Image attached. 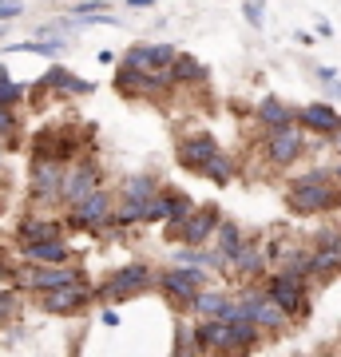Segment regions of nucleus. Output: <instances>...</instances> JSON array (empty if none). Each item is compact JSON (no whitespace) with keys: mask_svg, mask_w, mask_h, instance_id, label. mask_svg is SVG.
Returning <instances> with one entry per match:
<instances>
[{"mask_svg":"<svg viewBox=\"0 0 341 357\" xmlns=\"http://www.w3.org/2000/svg\"><path fill=\"white\" fill-rule=\"evenodd\" d=\"M286 206H290L294 215H329V211H338L341 206V191L338 183L329 178V171H305L290 183V191H286Z\"/></svg>","mask_w":341,"mask_h":357,"instance_id":"obj_1","label":"nucleus"},{"mask_svg":"<svg viewBox=\"0 0 341 357\" xmlns=\"http://www.w3.org/2000/svg\"><path fill=\"white\" fill-rule=\"evenodd\" d=\"M202 286H206L202 266H187V262H179V266H171V270L159 274V290H163V298L175 310H190V306H195V298H199Z\"/></svg>","mask_w":341,"mask_h":357,"instance_id":"obj_2","label":"nucleus"},{"mask_svg":"<svg viewBox=\"0 0 341 357\" xmlns=\"http://www.w3.org/2000/svg\"><path fill=\"white\" fill-rule=\"evenodd\" d=\"M305 282H310L305 274H294V270L278 266V274H270V282H266V294H270L294 321H302L305 314H310V290H305Z\"/></svg>","mask_w":341,"mask_h":357,"instance_id":"obj_3","label":"nucleus"},{"mask_svg":"<svg viewBox=\"0 0 341 357\" xmlns=\"http://www.w3.org/2000/svg\"><path fill=\"white\" fill-rule=\"evenodd\" d=\"M16 282L32 294H44V290H56V286L84 282V270L72 266V262H28V270H16Z\"/></svg>","mask_w":341,"mask_h":357,"instance_id":"obj_4","label":"nucleus"},{"mask_svg":"<svg viewBox=\"0 0 341 357\" xmlns=\"http://www.w3.org/2000/svg\"><path fill=\"white\" fill-rule=\"evenodd\" d=\"M262 151L274 167H290L305 155V135H302V123H282V128H266V139H262Z\"/></svg>","mask_w":341,"mask_h":357,"instance_id":"obj_5","label":"nucleus"},{"mask_svg":"<svg viewBox=\"0 0 341 357\" xmlns=\"http://www.w3.org/2000/svg\"><path fill=\"white\" fill-rule=\"evenodd\" d=\"M151 282H155V274L143 262H135V266H123V270H115V274H107V282L96 290V298H103V302H127V298H139L143 290H151Z\"/></svg>","mask_w":341,"mask_h":357,"instance_id":"obj_6","label":"nucleus"},{"mask_svg":"<svg viewBox=\"0 0 341 357\" xmlns=\"http://www.w3.org/2000/svg\"><path fill=\"white\" fill-rule=\"evenodd\" d=\"M63 175H68V163L48 159V155H32V167H28V191H32V199L56 203L63 191Z\"/></svg>","mask_w":341,"mask_h":357,"instance_id":"obj_7","label":"nucleus"},{"mask_svg":"<svg viewBox=\"0 0 341 357\" xmlns=\"http://www.w3.org/2000/svg\"><path fill=\"white\" fill-rule=\"evenodd\" d=\"M112 195L103 191H91L88 199H79V203H72V211H68V227L76 230H91V234H100L103 227H112Z\"/></svg>","mask_w":341,"mask_h":357,"instance_id":"obj_8","label":"nucleus"},{"mask_svg":"<svg viewBox=\"0 0 341 357\" xmlns=\"http://www.w3.org/2000/svg\"><path fill=\"white\" fill-rule=\"evenodd\" d=\"M238 302H242V310H246V318L262 326V333H282V330H286V326L294 321L290 314H286V310H282V306H278V302H274V298H270L266 290H250V294H242Z\"/></svg>","mask_w":341,"mask_h":357,"instance_id":"obj_9","label":"nucleus"},{"mask_svg":"<svg viewBox=\"0 0 341 357\" xmlns=\"http://www.w3.org/2000/svg\"><path fill=\"white\" fill-rule=\"evenodd\" d=\"M91 298H96V290L88 282H72V286H56V290L40 294V310L44 314H79Z\"/></svg>","mask_w":341,"mask_h":357,"instance_id":"obj_10","label":"nucleus"},{"mask_svg":"<svg viewBox=\"0 0 341 357\" xmlns=\"http://www.w3.org/2000/svg\"><path fill=\"white\" fill-rule=\"evenodd\" d=\"M218 222H222V211H218V203L195 206V211H190V218L183 222V230H179V243H187V246H206L211 238H215Z\"/></svg>","mask_w":341,"mask_h":357,"instance_id":"obj_11","label":"nucleus"},{"mask_svg":"<svg viewBox=\"0 0 341 357\" xmlns=\"http://www.w3.org/2000/svg\"><path fill=\"white\" fill-rule=\"evenodd\" d=\"M91 191H100V167L88 163V159H79V163H72L68 167V175H63L60 199L72 206V203H79V199H88Z\"/></svg>","mask_w":341,"mask_h":357,"instance_id":"obj_12","label":"nucleus"},{"mask_svg":"<svg viewBox=\"0 0 341 357\" xmlns=\"http://www.w3.org/2000/svg\"><path fill=\"white\" fill-rule=\"evenodd\" d=\"M341 274V230L317 234L314 258H310V278H333Z\"/></svg>","mask_w":341,"mask_h":357,"instance_id":"obj_13","label":"nucleus"},{"mask_svg":"<svg viewBox=\"0 0 341 357\" xmlns=\"http://www.w3.org/2000/svg\"><path fill=\"white\" fill-rule=\"evenodd\" d=\"M218 151H222V147H218V139L211 135V131H195V135H187V139L179 143V167H187V171H202V167L211 163Z\"/></svg>","mask_w":341,"mask_h":357,"instance_id":"obj_14","label":"nucleus"},{"mask_svg":"<svg viewBox=\"0 0 341 357\" xmlns=\"http://www.w3.org/2000/svg\"><path fill=\"white\" fill-rule=\"evenodd\" d=\"M79 151V143L72 135H63L60 128H44L32 135V155H48V159H60V163H72Z\"/></svg>","mask_w":341,"mask_h":357,"instance_id":"obj_15","label":"nucleus"},{"mask_svg":"<svg viewBox=\"0 0 341 357\" xmlns=\"http://www.w3.org/2000/svg\"><path fill=\"white\" fill-rule=\"evenodd\" d=\"M175 56H179V48H171V44H131V48L123 52V64L155 72V68H171Z\"/></svg>","mask_w":341,"mask_h":357,"instance_id":"obj_16","label":"nucleus"},{"mask_svg":"<svg viewBox=\"0 0 341 357\" xmlns=\"http://www.w3.org/2000/svg\"><path fill=\"white\" fill-rule=\"evenodd\" d=\"M298 123L314 135H338L341 131V112L333 103H305L298 107Z\"/></svg>","mask_w":341,"mask_h":357,"instance_id":"obj_17","label":"nucleus"},{"mask_svg":"<svg viewBox=\"0 0 341 357\" xmlns=\"http://www.w3.org/2000/svg\"><path fill=\"white\" fill-rule=\"evenodd\" d=\"M195 342H199V354H230V321L202 318L195 326Z\"/></svg>","mask_w":341,"mask_h":357,"instance_id":"obj_18","label":"nucleus"},{"mask_svg":"<svg viewBox=\"0 0 341 357\" xmlns=\"http://www.w3.org/2000/svg\"><path fill=\"white\" fill-rule=\"evenodd\" d=\"M40 88L60 91V96H91V91H96V84H91V79L72 76V72H68L63 64H56V68H48V72H44V79H40Z\"/></svg>","mask_w":341,"mask_h":357,"instance_id":"obj_19","label":"nucleus"},{"mask_svg":"<svg viewBox=\"0 0 341 357\" xmlns=\"http://www.w3.org/2000/svg\"><path fill=\"white\" fill-rule=\"evenodd\" d=\"M28 262H72V246L63 238H44V243H16Z\"/></svg>","mask_w":341,"mask_h":357,"instance_id":"obj_20","label":"nucleus"},{"mask_svg":"<svg viewBox=\"0 0 341 357\" xmlns=\"http://www.w3.org/2000/svg\"><path fill=\"white\" fill-rule=\"evenodd\" d=\"M44 238H63V227L56 218H20L16 222V243H44Z\"/></svg>","mask_w":341,"mask_h":357,"instance_id":"obj_21","label":"nucleus"},{"mask_svg":"<svg viewBox=\"0 0 341 357\" xmlns=\"http://www.w3.org/2000/svg\"><path fill=\"white\" fill-rule=\"evenodd\" d=\"M266 262H270V255H266L262 243H242L238 250H234V258H230V270H238V274H262Z\"/></svg>","mask_w":341,"mask_h":357,"instance_id":"obj_22","label":"nucleus"},{"mask_svg":"<svg viewBox=\"0 0 341 357\" xmlns=\"http://www.w3.org/2000/svg\"><path fill=\"white\" fill-rule=\"evenodd\" d=\"M167 195V234L171 238H179V230H183V222L190 218V211H195V199L183 191H163Z\"/></svg>","mask_w":341,"mask_h":357,"instance_id":"obj_23","label":"nucleus"},{"mask_svg":"<svg viewBox=\"0 0 341 357\" xmlns=\"http://www.w3.org/2000/svg\"><path fill=\"white\" fill-rule=\"evenodd\" d=\"M258 342H262V326L258 321H250V318L230 321V354H250Z\"/></svg>","mask_w":341,"mask_h":357,"instance_id":"obj_24","label":"nucleus"},{"mask_svg":"<svg viewBox=\"0 0 341 357\" xmlns=\"http://www.w3.org/2000/svg\"><path fill=\"white\" fill-rule=\"evenodd\" d=\"M258 123H266V128H282V123H298V112H294L290 103L274 100V96H266L262 103H258Z\"/></svg>","mask_w":341,"mask_h":357,"instance_id":"obj_25","label":"nucleus"},{"mask_svg":"<svg viewBox=\"0 0 341 357\" xmlns=\"http://www.w3.org/2000/svg\"><path fill=\"white\" fill-rule=\"evenodd\" d=\"M163 187H159V178L155 175H131L123 178V187H119V195H123L127 203H147L151 195H159Z\"/></svg>","mask_w":341,"mask_h":357,"instance_id":"obj_26","label":"nucleus"},{"mask_svg":"<svg viewBox=\"0 0 341 357\" xmlns=\"http://www.w3.org/2000/svg\"><path fill=\"white\" fill-rule=\"evenodd\" d=\"M171 76H175V84H206V64H199L195 56H187V52H179L175 64H171Z\"/></svg>","mask_w":341,"mask_h":357,"instance_id":"obj_27","label":"nucleus"},{"mask_svg":"<svg viewBox=\"0 0 341 357\" xmlns=\"http://www.w3.org/2000/svg\"><path fill=\"white\" fill-rule=\"evenodd\" d=\"M211 243H215V250H218V255H227V262H230V258H234V250H238V246L246 243V238H242V227H238V222H230V218H222Z\"/></svg>","mask_w":341,"mask_h":357,"instance_id":"obj_28","label":"nucleus"},{"mask_svg":"<svg viewBox=\"0 0 341 357\" xmlns=\"http://www.w3.org/2000/svg\"><path fill=\"white\" fill-rule=\"evenodd\" d=\"M8 52H24V56H44V60H56L63 52V36H44V40H24V44H13Z\"/></svg>","mask_w":341,"mask_h":357,"instance_id":"obj_29","label":"nucleus"},{"mask_svg":"<svg viewBox=\"0 0 341 357\" xmlns=\"http://www.w3.org/2000/svg\"><path fill=\"white\" fill-rule=\"evenodd\" d=\"M227 302H230V298H227L222 290H206V286H202L199 298H195V306H190V310H195L199 318H218V314L227 310Z\"/></svg>","mask_w":341,"mask_h":357,"instance_id":"obj_30","label":"nucleus"},{"mask_svg":"<svg viewBox=\"0 0 341 357\" xmlns=\"http://www.w3.org/2000/svg\"><path fill=\"white\" fill-rule=\"evenodd\" d=\"M199 175L206 178V183H215V187H227L230 178H234V163H230L227 155L218 151L215 159H211V163H206V167H202V171H199Z\"/></svg>","mask_w":341,"mask_h":357,"instance_id":"obj_31","label":"nucleus"},{"mask_svg":"<svg viewBox=\"0 0 341 357\" xmlns=\"http://www.w3.org/2000/svg\"><path fill=\"white\" fill-rule=\"evenodd\" d=\"M20 100H24V88H20L4 68H0V103H4V107H16Z\"/></svg>","mask_w":341,"mask_h":357,"instance_id":"obj_32","label":"nucleus"},{"mask_svg":"<svg viewBox=\"0 0 341 357\" xmlns=\"http://www.w3.org/2000/svg\"><path fill=\"white\" fill-rule=\"evenodd\" d=\"M16 310H20V298H16L13 290H0V330L16 318Z\"/></svg>","mask_w":341,"mask_h":357,"instance_id":"obj_33","label":"nucleus"},{"mask_svg":"<svg viewBox=\"0 0 341 357\" xmlns=\"http://www.w3.org/2000/svg\"><path fill=\"white\" fill-rule=\"evenodd\" d=\"M16 131H20V123H16V112L0 103V139H4V143H13V139H16Z\"/></svg>","mask_w":341,"mask_h":357,"instance_id":"obj_34","label":"nucleus"},{"mask_svg":"<svg viewBox=\"0 0 341 357\" xmlns=\"http://www.w3.org/2000/svg\"><path fill=\"white\" fill-rule=\"evenodd\" d=\"M242 13H246L250 28H262V0H246V4H242Z\"/></svg>","mask_w":341,"mask_h":357,"instance_id":"obj_35","label":"nucleus"},{"mask_svg":"<svg viewBox=\"0 0 341 357\" xmlns=\"http://www.w3.org/2000/svg\"><path fill=\"white\" fill-rule=\"evenodd\" d=\"M72 13L76 16H100V13H107V4H103V0H84V4L72 8Z\"/></svg>","mask_w":341,"mask_h":357,"instance_id":"obj_36","label":"nucleus"},{"mask_svg":"<svg viewBox=\"0 0 341 357\" xmlns=\"http://www.w3.org/2000/svg\"><path fill=\"white\" fill-rule=\"evenodd\" d=\"M24 13V0H0V20H16Z\"/></svg>","mask_w":341,"mask_h":357,"instance_id":"obj_37","label":"nucleus"},{"mask_svg":"<svg viewBox=\"0 0 341 357\" xmlns=\"http://www.w3.org/2000/svg\"><path fill=\"white\" fill-rule=\"evenodd\" d=\"M16 278V270H13V262H8V258L0 255V282H13Z\"/></svg>","mask_w":341,"mask_h":357,"instance_id":"obj_38","label":"nucleus"},{"mask_svg":"<svg viewBox=\"0 0 341 357\" xmlns=\"http://www.w3.org/2000/svg\"><path fill=\"white\" fill-rule=\"evenodd\" d=\"M103 326H119V314L115 310H103Z\"/></svg>","mask_w":341,"mask_h":357,"instance_id":"obj_39","label":"nucleus"},{"mask_svg":"<svg viewBox=\"0 0 341 357\" xmlns=\"http://www.w3.org/2000/svg\"><path fill=\"white\" fill-rule=\"evenodd\" d=\"M326 88H329V96H338L341 100V79H326Z\"/></svg>","mask_w":341,"mask_h":357,"instance_id":"obj_40","label":"nucleus"},{"mask_svg":"<svg viewBox=\"0 0 341 357\" xmlns=\"http://www.w3.org/2000/svg\"><path fill=\"white\" fill-rule=\"evenodd\" d=\"M127 4H131V8H151L155 0H127Z\"/></svg>","mask_w":341,"mask_h":357,"instance_id":"obj_41","label":"nucleus"},{"mask_svg":"<svg viewBox=\"0 0 341 357\" xmlns=\"http://www.w3.org/2000/svg\"><path fill=\"white\" fill-rule=\"evenodd\" d=\"M333 147H338V151H341V131H338V135H333Z\"/></svg>","mask_w":341,"mask_h":357,"instance_id":"obj_42","label":"nucleus"},{"mask_svg":"<svg viewBox=\"0 0 341 357\" xmlns=\"http://www.w3.org/2000/svg\"><path fill=\"white\" fill-rule=\"evenodd\" d=\"M333 178H338V183H341V163H338V167H333Z\"/></svg>","mask_w":341,"mask_h":357,"instance_id":"obj_43","label":"nucleus"},{"mask_svg":"<svg viewBox=\"0 0 341 357\" xmlns=\"http://www.w3.org/2000/svg\"><path fill=\"white\" fill-rule=\"evenodd\" d=\"M0 159H4V147H0Z\"/></svg>","mask_w":341,"mask_h":357,"instance_id":"obj_44","label":"nucleus"}]
</instances>
